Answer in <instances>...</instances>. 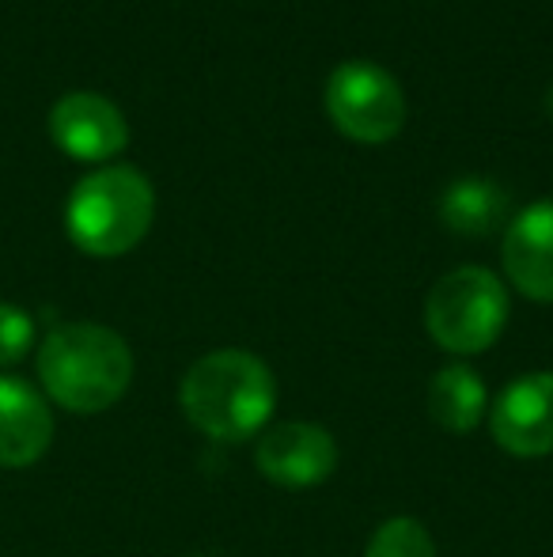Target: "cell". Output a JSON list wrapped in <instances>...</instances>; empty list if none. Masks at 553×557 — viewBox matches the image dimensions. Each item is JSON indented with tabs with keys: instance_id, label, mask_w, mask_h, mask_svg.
Returning a JSON list of instances; mask_svg holds the SVG:
<instances>
[{
	"instance_id": "6da1fadb",
	"label": "cell",
	"mask_w": 553,
	"mask_h": 557,
	"mask_svg": "<svg viewBox=\"0 0 553 557\" xmlns=\"http://www.w3.org/2000/svg\"><path fill=\"white\" fill-rule=\"evenodd\" d=\"M178 403L198 433L239 444L266 429L277 406V380L254 352L216 349L183 375Z\"/></svg>"
},
{
	"instance_id": "7a4b0ae2",
	"label": "cell",
	"mask_w": 553,
	"mask_h": 557,
	"mask_svg": "<svg viewBox=\"0 0 553 557\" xmlns=\"http://www.w3.org/2000/svg\"><path fill=\"white\" fill-rule=\"evenodd\" d=\"M38 380L61 410L103 413L129 391L134 352L111 326L65 323L38 349Z\"/></svg>"
},
{
	"instance_id": "3957f363",
	"label": "cell",
	"mask_w": 553,
	"mask_h": 557,
	"mask_svg": "<svg viewBox=\"0 0 553 557\" xmlns=\"http://www.w3.org/2000/svg\"><path fill=\"white\" fill-rule=\"evenodd\" d=\"M155 190L137 168H103L73 186L65 206L68 239L91 258H118L148 235Z\"/></svg>"
},
{
	"instance_id": "277c9868",
	"label": "cell",
	"mask_w": 553,
	"mask_h": 557,
	"mask_svg": "<svg viewBox=\"0 0 553 557\" xmlns=\"http://www.w3.org/2000/svg\"><path fill=\"white\" fill-rule=\"evenodd\" d=\"M508 323V293L493 270L458 265L443 273L425 300V326L432 342L458 357L486 352Z\"/></svg>"
},
{
	"instance_id": "5b68a950",
	"label": "cell",
	"mask_w": 553,
	"mask_h": 557,
	"mask_svg": "<svg viewBox=\"0 0 553 557\" xmlns=\"http://www.w3.org/2000/svg\"><path fill=\"white\" fill-rule=\"evenodd\" d=\"M406 91L372 61H345L326 81V114L356 145H387L406 125Z\"/></svg>"
},
{
	"instance_id": "8992f818",
	"label": "cell",
	"mask_w": 553,
	"mask_h": 557,
	"mask_svg": "<svg viewBox=\"0 0 553 557\" xmlns=\"http://www.w3.org/2000/svg\"><path fill=\"white\" fill-rule=\"evenodd\" d=\"M50 137L65 156L84 163H106L129 145L126 114L96 91H68L50 111Z\"/></svg>"
},
{
	"instance_id": "52a82bcc",
	"label": "cell",
	"mask_w": 553,
	"mask_h": 557,
	"mask_svg": "<svg viewBox=\"0 0 553 557\" xmlns=\"http://www.w3.org/2000/svg\"><path fill=\"white\" fill-rule=\"evenodd\" d=\"M493 441L508 455L539 459L553 451V372H531L508 383L493 406Z\"/></svg>"
},
{
	"instance_id": "ba28073f",
	"label": "cell",
	"mask_w": 553,
	"mask_h": 557,
	"mask_svg": "<svg viewBox=\"0 0 553 557\" xmlns=\"http://www.w3.org/2000/svg\"><path fill=\"white\" fill-rule=\"evenodd\" d=\"M254 462L269 482L288 485V490H307V485H318L334 474L338 444L323 425L285 421V425L262 433L259 447H254Z\"/></svg>"
},
{
	"instance_id": "9c48e42d",
	"label": "cell",
	"mask_w": 553,
	"mask_h": 557,
	"mask_svg": "<svg viewBox=\"0 0 553 557\" xmlns=\"http://www.w3.org/2000/svg\"><path fill=\"white\" fill-rule=\"evenodd\" d=\"M501 258L527 300L553 304V201H535L508 224Z\"/></svg>"
},
{
	"instance_id": "30bf717a",
	"label": "cell",
	"mask_w": 553,
	"mask_h": 557,
	"mask_svg": "<svg viewBox=\"0 0 553 557\" xmlns=\"http://www.w3.org/2000/svg\"><path fill=\"white\" fill-rule=\"evenodd\" d=\"M53 444V413L30 383L0 375V467H35Z\"/></svg>"
},
{
	"instance_id": "8fae6325",
	"label": "cell",
	"mask_w": 553,
	"mask_h": 557,
	"mask_svg": "<svg viewBox=\"0 0 553 557\" xmlns=\"http://www.w3.org/2000/svg\"><path fill=\"white\" fill-rule=\"evenodd\" d=\"M504 216H508V190L478 175L455 178L440 198V221L455 235L481 239V235L497 232Z\"/></svg>"
},
{
	"instance_id": "7c38bea8",
	"label": "cell",
	"mask_w": 553,
	"mask_h": 557,
	"mask_svg": "<svg viewBox=\"0 0 553 557\" xmlns=\"http://www.w3.org/2000/svg\"><path fill=\"white\" fill-rule=\"evenodd\" d=\"M486 403H489L486 383L466 364L440 368L432 375V383H428V413H432L436 425L455 436L478 429V421L486 418Z\"/></svg>"
},
{
	"instance_id": "4fadbf2b",
	"label": "cell",
	"mask_w": 553,
	"mask_h": 557,
	"mask_svg": "<svg viewBox=\"0 0 553 557\" xmlns=\"http://www.w3.org/2000/svg\"><path fill=\"white\" fill-rule=\"evenodd\" d=\"M368 557H436V543L414 516H394L368 539Z\"/></svg>"
},
{
	"instance_id": "5bb4252c",
	"label": "cell",
	"mask_w": 553,
	"mask_h": 557,
	"mask_svg": "<svg viewBox=\"0 0 553 557\" xmlns=\"http://www.w3.org/2000/svg\"><path fill=\"white\" fill-rule=\"evenodd\" d=\"M35 345V319L15 304H0V368L20 364Z\"/></svg>"
},
{
	"instance_id": "9a60e30c",
	"label": "cell",
	"mask_w": 553,
	"mask_h": 557,
	"mask_svg": "<svg viewBox=\"0 0 553 557\" xmlns=\"http://www.w3.org/2000/svg\"><path fill=\"white\" fill-rule=\"evenodd\" d=\"M546 114L553 117V84H550V91H546Z\"/></svg>"
}]
</instances>
